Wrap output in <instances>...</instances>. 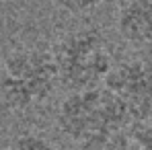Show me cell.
I'll list each match as a JSON object with an SVG mask.
<instances>
[{"label":"cell","mask_w":152,"mask_h":150,"mask_svg":"<svg viewBox=\"0 0 152 150\" xmlns=\"http://www.w3.org/2000/svg\"><path fill=\"white\" fill-rule=\"evenodd\" d=\"M129 124L105 86L68 91L56 111L60 134L80 150H109L117 134Z\"/></svg>","instance_id":"obj_1"},{"label":"cell","mask_w":152,"mask_h":150,"mask_svg":"<svg viewBox=\"0 0 152 150\" xmlns=\"http://www.w3.org/2000/svg\"><path fill=\"white\" fill-rule=\"evenodd\" d=\"M60 86L53 51L45 48H17L0 64V99L12 111H31L53 97Z\"/></svg>","instance_id":"obj_2"},{"label":"cell","mask_w":152,"mask_h":150,"mask_svg":"<svg viewBox=\"0 0 152 150\" xmlns=\"http://www.w3.org/2000/svg\"><path fill=\"white\" fill-rule=\"evenodd\" d=\"M60 86L82 91L103 86L113 68V51L99 29L82 27L64 33L51 48Z\"/></svg>","instance_id":"obj_3"},{"label":"cell","mask_w":152,"mask_h":150,"mask_svg":"<svg viewBox=\"0 0 152 150\" xmlns=\"http://www.w3.org/2000/svg\"><path fill=\"white\" fill-rule=\"evenodd\" d=\"M129 121L152 117V66L144 60H121L113 64L103 84Z\"/></svg>","instance_id":"obj_4"},{"label":"cell","mask_w":152,"mask_h":150,"mask_svg":"<svg viewBox=\"0 0 152 150\" xmlns=\"http://www.w3.org/2000/svg\"><path fill=\"white\" fill-rule=\"evenodd\" d=\"M119 37L136 50H152V0H126L117 12Z\"/></svg>","instance_id":"obj_5"},{"label":"cell","mask_w":152,"mask_h":150,"mask_svg":"<svg viewBox=\"0 0 152 150\" xmlns=\"http://www.w3.org/2000/svg\"><path fill=\"white\" fill-rule=\"evenodd\" d=\"M109 150H152V124L148 119L132 121L117 134Z\"/></svg>","instance_id":"obj_6"},{"label":"cell","mask_w":152,"mask_h":150,"mask_svg":"<svg viewBox=\"0 0 152 150\" xmlns=\"http://www.w3.org/2000/svg\"><path fill=\"white\" fill-rule=\"evenodd\" d=\"M4 150H60L56 142L45 138L39 132H25L10 140V144Z\"/></svg>","instance_id":"obj_7"},{"label":"cell","mask_w":152,"mask_h":150,"mask_svg":"<svg viewBox=\"0 0 152 150\" xmlns=\"http://www.w3.org/2000/svg\"><path fill=\"white\" fill-rule=\"evenodd\" d=\"M62 10H66L68 15H76V17H82V15H88V12H95L99 6H103L107 0H53Z\"/></svg>","instance_id":"obj_8"}]
</instances>
